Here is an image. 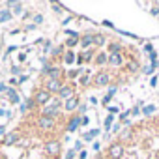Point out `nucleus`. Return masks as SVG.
<instances>
[{"instance_id": "nucleus-1", "label": "nucleus", "mask_w": 159, "mask_h": 159, "mask_svg": "<svg viewBox=\"0 0 159 159\" xmlns=\"http://www.w3.org/2000/svg\"><path fill=\"white\" fill-rule=\"evenodd\" d=\"M58 107H60V101H58V99H54L51 105H47V107H45V111H43V116H49V118H52V114H56V112H58Z\"/></svg>"}, {"instance_id": "nucleus-2", "label": "nucleus", "mask_w": 159, "mask_h": 159, "mask_svg": "<svg viewBox=\"0 0 159 159\" xmlns=\"http://www.w3.org/2000/svg\"><path fill=\"white\" fill-rule=\"evenodd\" d=\"M109 153H111L112 159H120V157L124 155V146H122V144H114V146H111Z\"/></svg>"}, {"instance_id": "nucleus-3", "label": "nucleus", "mask_w": 159, "mask_h": 159, "mask_svg": "<svg viewBox=\"0 0 159 159\" xmlns=\"http://www.w3.org/2000/svg\"><path fill=\"white\" fill-rule=\"evenodd\" d=\"M60 90H62V83L58 79H51L47 83V92H60Z\"/></svg>"}, {"instance_id": "nucleus-4", "label": "nucleus", "mask_w": 159, "mask_h": 159, "mask_svg": "<svg viewBox=\"0 0 159 159\" xmlns=\"http://www.w3.org/2000/svg\"><path fill=\"white\" fill-rule=\"evenodd\" d=\"M109 83V75L107 73H98L96 77H94V84L96 86H105Z\"/></svg>"}, {"instance_id": "nucleus-5", "label": "nucleus", "mask_w": 159, "mask_h": 159, "mask_svg": "<svg viewBox=\"0 0 159 159\" xmlns=\"http://www.w3.org/2000/svg\"><path fill=\"white\" fill-rule=\"evenodd\" d=\"M54 125V120L52 118H49V116H41L39 118V127L41 129H51Z\"/></svg>"}, {"instance_id": "nucleus-6", "label": "nucleus", "mask_w": 159, "mask_h": 159, "mask_svg": "<svg viewBox=\"0 0 159 159\" xmlns=\"http://www.w3.org/2000/svg\"><path fill=\"white\" fill-rule=\"evenodd\" d=\"M45 150H47V153H52V155H56V153L60 152V144H58V142H47Z\"/></svg>"}, {"instance_id": "nucleus-7", "label": "nucleus", "mask_w": 159, "mask_h": 159, "mask_svg": "<svg viewBox=\"0 0 159 159\" xmlns=\"http://www.w3.org/2000/svg\"><path fill=\"white\" fill-rule=\"evenodd\" d=\"M58 94H60L62 99H71V98H73V90H71L69 86H62V90H60Z\"/></svg>"}, {"instance_id": "nucleus-8", "label": "nucleus", "mask_w": 159, "mask_h": 159, "mask_svg": "<svg viewBox=\"0 0 159 159\" xmlns=\"http://www.w3.org/2000/svg\"><path fill=\"white\" fill-rule=\"evenodd\" d=\"M49 99H51V98H49V92H47V90H39L38 96H36V101H38V103H47Z\"/></svg>"}, {"instance_id": "nucleus-9", "label": "nucleus", "mask_w": 159, "mask_h": 159, "mask_svg": "<svg viewBox=\"0 0 159 159\" xmlns=\"http://www.w3.org/2000/svg\"><path fill=\"white\" fill-rule=\"evenodd\" d=\"M77 105H79V99L77 98H71V99L66 101V111H73V109H77Z\"/></svg>"}, {"instance_id": "nucleus-10", "label": "nucleus", "mask_w": 159, "mask_h": 159, "mask_svg": "<svg viewBox=\"0 0 159 159\" xmlns=\"http://www.w3.org/2000/svg\"><path fill=\"white\" fill-rule=\"evenodd\" d=\"M79 125H81V118L77 116V118H73V120H71V122L67 124V131H75V129H77Z\"/></svg>"}, {"instance_id": "nucleus-11", "label": "nucleus", "mask_w": 159, "mask_h": 159, "mask_svg": "<svg viewBox=\"0 0 159 159\" xmlns=\"http://www.w3.org/2000/svg\"><path fill=\"white\" fill-rule=\"evenodd\" d=\"M109 62H111L112 66H120V64H122V54H111V56H109Z\"/></svg>"}, {"instance_id": "nucleus-12", "label": "nucleus", "mask_w": 159, "mask_h": 159, "mask_svg": "<svg viewBox=\"0 0 159 159\" xmlns=\"http://www.w3.org/2000/svg\"><path fill=\"white\" fill-rule=\"evenodd\" d=\"M90 43H94V36H83V39H81V47H88Z\"/></svg>"}, {"instance_id": "nucleus-13", "label": "nucleus", "mask_w": 159, "mask_h": 159, "mask_svg": "<svg viewBox=\"0 0 159 159\" xmlns=\"http://www.w3.org/2000/svg\"><path fill=\"white\" fill-rule=\"evenodd\" d=\"M17 139H19V135L17 133H10V135H6V144H13V142H17Z\"/></svg>"}, {"instance_id": "nucleus-14", "label": "nucleus", "mask_w": 159, "mask_h": 159, "mask_svg": "<svg viewBox=\"0 0 159 159\" xmlns=\"http://www.w3.org/2000/svg\"><path fill=\"white\" fill-rule=\"evenodd\" d=\"M8 98H10L11 103H17V101H19V98H17V94H15L13 88H8Z\"/></svg>"}, {"instance_id": "nucleus-15", "label": "nucleus", "mask_w": 159, "mask_h": 159, "mask_svg": "<svg viewBox=\"0 0 159 159\" xmlns=\"http://www.w3.org/2000/svg\"><path fill=\"white\" fill-rule=\"evenodd\" d=\"M64 60H66V64H71V62H75L77 58H75V54H73L71 51H67V52H66V56H64Z\"/></svg>"}, {"instance_id": "nucleus-16", "label": "nucleus", "mask_w": 159, "mask_h": 159, "mask_svg": "<svg viewBox=\"0 0 159 159\" xmlns=\"http://www.w3.org/2000/svg\"><path fill=\"white\" fill-rule=\"evenodd\" d=\"M109 51H111V54H120V45L118 43H111Z\"/></svg>"}, {"instance_id": "nucleus-17", "label": "nucleus", "mask_w": 159, "mask_h": 159, "mask_svg": "<svg viewBox=\"0 0 159 159\" xmlns=\"http://www.w3.org/2000/svg\"><path fill=\"white\" fill-rule=\"evenodd\" d=\"M98 133H99V129H94V131H90V133H86V135H84L83 139H84V140H92V139H94V137H96Z\"/></svg>"}, {"instance_id": "nucleus-18", "label": "nucleus", "mask_w": 159, "mask_h": 159, "mask_svg": "<svg viewBox=\"0 0 159 159\" xmlns=\"http://www.w3.org/2000/svg\"><path fill=\"white\" fill-rule=\"evenodd\" d=\"M153 111H155V107H153V105H148V107L142 109V114H150V112H153Z\"/></svg>"}, {"instance_id": "nucleus-19", "label": "nucleus", "mask_w": 159, "mask_h": 159, "mask_svg": "<svg viewBox=\"0 0 159 159\" xmlns=\"http://www.w3.org/2000/svg\"><path fill=\"white\" fill-rule=\"evenodd\" d=\"M6 19H10V11H2V13H0V21H6Z\"/></svg>"}, {"instance_id": "nucleus-20", "label": "nucleus", "mask_w": 159, "mask_h": 159, "mask_svg": "<svg viewBox=\"0 0 159 159\" xmlns=\"http://www.w3.org/2000/svg\"><path fill=\"white\" fill-rule=\"evenodd\" d=\"M94 43H96V45H103L105 41H103V38H101V36H96V38H94Z\"/></svg>"}, {"instance_id": "nucleus-21", "label": "nucleus", "mask_w": 159, "mask_h": 159, "mask_svg": "<svg viewBox=\"0 0 159 159\" xmlns=\"http://www.w3.org/2000/svg\"><path fill=\"white\" fill-rule=\"evenodd\" d=\"M107 60H109V58H107L105 54H99V56H98V64H105Z\"/></svg>"}, {"instance_id": "nucleus-22", "label": "nucleus", "mask_w": 159, "mask_h": 159, "mask_svg": "<svg viewBox=\"0 0 159 159\" xmlns=\"http://www.w3.org/2000/svg\"><path fill=\"white\" fill-rule=\"evenodd\" d=\"M127 67H129L131 71H135V69L139 67V64H137V62H129V64H127Z\"/></svg>"}, {"instance_id": "nucleus-23", "label": "nucleus", "mask_w": 159, "mask_h": 159, "mask_svg": "<svg viewBox=\"0 0 159 159\" xmlns=\"http://www.w3.org/2000/svg\"><path fill=\"white\" fill-rule=\"evenodd\" d=\"M73 45H77V38H71V39H67V47H73Z\"/></svg>"}, {"instance_id": "nucleus-24", "label": "nucleus", "mask_w": 159, "mask_h": 159, "mask_svg": "<svg viewBox=\"0 0 159 159\" xmlns=\"http://www.w3.org/2000/svg\"><path fill=\"white\" fill-rule=\"evenodd\" d=\"M111 124H112V114H111V116H109V118L105 120V127L109 129V127H111Z\"/></svg>"}, {"instance_id": "nucleus-25", "label": "nucleus", "mask_w": 159, "mask_h": 159, "mask_svg": "<svg viewBox=\"0 0 159 159\" xmlns=\"http://www.w3.org/2000/svg\"><path fill=\"white\" fill-rule=\"evenodd\" d=\"M152 71H153V67H152V66H148V67H144V73H148V75H150Z\"/></svg>"}, {"instance_id": "nucleus-26", "label": "nucleus", "mask_w": 159, "mask_h": 159, "mask_svg": "<svg viewBox=\"0 0 159 159\" xmlns=\"http://www.w3.org/2000/svg\"><path fill=\"white\" fill-rule=\"evenodd\" d=\"M81 124L86 125V124H88V116H83V118H81Z\"/></svg>"}, {"instance_id": "nucleus-27", "label": "nucleus", "mask_w": 159, "mask_h": 159, "mask_svg": "<svg viewBox=\"0 0 159 159\" xmlns=\"http://www.w3.org/2000/svg\"><path fill=\"white\" fill-rule=\"evenodd\" d=\"M109 111H111V114H114V112H118V107H109Z\"/></svg>"}, {"instance_id": "nucleus-28", "label": "nucleus", "mask_w": 159, "mask_h": 159, "mask_svg": "<svg viewBox=\"0 0 159 159\" xmlns=\"http://www.w3.org/2000/svg\"><path fill=\"white\" fill-rule=\"evenodd\" d=\"M73 155H75V152H67V155H66V159H73Z\"/></svg>"}, {"instance_id": "nucleus-29", "label": "nucleus", "mask_w": 159, "mask_h": 159, "mask_svg": "<svg viewBox=\"0 0 159 159\" xmlns=\"http://www.w3.org/2000/svg\"><path fill=\"white\" fill-rule=\"evenodd\" d=\"M4 90H6V86H4V84H0V92H4Z\"/></svg>"}]
</instances>
